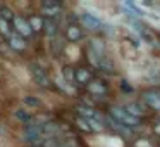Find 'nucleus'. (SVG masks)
<instances>
[{"label":"nucleus","mask_w":160,"mask_h":147,"mask_svg":"<svg viewBox=\"0 0 160 147\" xmlns=\"http://www.w3.org/2000/svg\"><path fill=\"white\" fill-rule=\"evenodd\" d=\"M86 52H88L90 61H91V63H93L97 68H100L102 71H105V73H110V74L115 73V66L107 59L105 45H103L102 42H98V40H91V42L88 43Z\"/></svg>","instance_id":"f257e3e1"},{"label":"nucleus","mask_w":160,"mask_h":147,"mask_svg":"<svg viewBox=\"0 0 160 147\" xmlns=\"http://www.w3.org/2000/svg\"><path fill=\"white\" fill-rule=\"evenodd\" d=\"M108 116H110L114 121H117L119 125H122L124 128H128V130H131V132H134V130H138L139 126L143 125V119H138V118H134L132 114H129L128 111H126L124 107H122L121 104H114V106H110L108 107V112H107Z\"/></svg>","instance_id":"f03ea898"},{"label":"nucleus","mask_w":160,"mask_h":147,"mask_svg":"<svg viewBox=\"0 0 160 147\" xmlns=\"http://www.w3.org/2000/svg\"><path fill=\"white\" fill-rule=\"evenodd\" d=\"M22 139L28 145H40L45 142V137L42 132V123L33 119L31 123L22 126Z\"/></svg>","instance_id":"7ed1b4c3"},{"label":"nucleus","mask_w":160,"mask_h":147,"mask_svg":"<svg viewBox=\"0 0 160 147\" xmlns=\"http://www.w3.org/2000/svg\"><path fill=\"white\" fill-rule=\"evenodd\" d=\"M139 101L148 107V111H160V87H150L141 90V99Z\"/></svg>","instance_id":"20e7f679"},{"label":"nucleus","mask_w":160,"mask_h":147,"mask_svg":"<svg viewBox=\"0 0 160 147\" xmlns=\"http://www.w3.org/2000/svg\"><path fill=\"white\" fill-rule=\"evenodd\" d=\"M29 73H31L35 83H38L40 87H43V88L52 87V80H50V76H48V71H47L45 66H42L40 63L31 61V63H29Z\"/></svg>","instance_id":"39448f33"},{"label":"nucleus","mask_w":160,"mask_h":147,"mask_svg":"<svg viewBox=\"0 0 160 147\" xmlns=\"http://www.w3.org/2000/svg\"><path fill=\"white\" fill-rule=\"evenodd\" d=\"M84 90H86V94L90 95V97L97 99V101H102V99H105L108 95L110 88H108V85H107L105 80H102V78H95V80H91L90 83L84 87Z\"/></svg>","instance_id":"423d86ee"},{"label":"nucleus","mask_w":160,"mask_h":147,"mask_svg":"<svg viewBox=\"0 0 160 147\" xmlns=\"http://www.w3.org/2000/svg\"><path fill=\"white\" fill-rule=\"evenodd\" d=\"M40 9H42V16L45 19H57L60 18V12L64 11V4L57 2V0H43V2H40Z\"/></svg>","instance_id":"0eeeda50"},{"label":"nucleus","mask_w":160,"mask_h":147,"mask_svg":"<svg viewBox=\"0 0 160 147\" xmlns=\"http://www.w3.org/2000/svg\"><path fill=\"white\" fill-rule=\"evenodd\" d=\"M95 71L90 66H78L74 68V83L76 87H86L91 80H95Z\"/></svg>","instance_id":"6e6552de"},{"label":"nucleus","mask_w":160,"mask_h":147,"mask_svg":"<svg viewBox=\"0 0 160 147\" xmlns=\"http://www.w3.org/2000/svg\"><path fill=\"white\" fill-rule=\"evenodd\" d=\"M11 26H12V30H14L16 35L22 36L24 40L33 38V36H35V35H33V31H31V28H29V24H28V21H26L24 16L16 14V16H14V19H12V23H11Z\"/></svg>","instance_id":"1a4fd4ad"},{"label":"nucleus","mask_w":160,"mask_h":147,"mask_svg":"<svg viewBox=\"0 0 160 147\" xmlns=\"http://www.w3.org/2000/svg\"><path fill=\"white\" fill-rule=\"evenodd\" d=\"M122 107H124L129 114H132L138 119H143V118H146V116L150 114L148 107H146L141 101H129V102H126V104H122Z\"/></svg>","instance_id":"9d476101"},{"label":"nucleus","mask_w":160,"mask_h":147,"mask_svg":"<svg viewBox=\"0 0 160 147\" xmlns=\"http://www.w3.org/2000/svg\"><path fill=\"white\" fill-rule=\"evenodd\" d=\"M79 21H81V24H83L86 30H90V31H100V30L103 28L102 19H98L97 16L91 14V12H81Z\"/></svg>","instance_id":"9b49d317"},{"label":"nucleus","mask_w":160,"mask_h":147,"mask_svg":"<svg viewBox=\"0 0 160 147\" xmlns=\"http://www.w3.org/2000/svg\"><path fill=\"white\" fill-rule=\"evenodd\" d=\"M84 33H83V28H81L78 23H69L67 28L64 30V40L66 42H71V43H76L79 40H83Z\"/></svg>","instance_id":"f8f14e48"},{"label":"nucleus","mask_w":160,"mask_h":147,"mask_svg":"<svg viewBox=\"0 0 160 147\" xmlns=\"http://www.w3.org/2000/svg\"><path fill=\"white\" fill-rule=\"evenodd\" d=\"M43 144H45L47 147H79L72 137H66V135L50 137V139H47Z\"/></svg>","instance_id":"ddd939ff"},{"label":"nucleus","mask_w":160,"mask_h":147,"mask_svg":"<svg viewBox=\"0 0 160 147\" xmlns=\"http://www.w3.org/2000/svg\"><path fill=\"white\" fill-rule=\"evenodd\" d=\"M26 21H28L29 28H31V31H33V35H36V33H43L45 18H43L40 12H33V14H29L28 18H26Z\"/></svg>","instance_id":"4468645a"},{"label":"nucleus","mask_w":160,"mask_h":147,"mask_svg":"<svg viewBox=\"0 0 160 147\" xmlns=\"http://www.w3.org/2000/svg\"><path fill=\"white\" fill-rule=\"evenodd\" d=\"M7 43H9V47H11L12 50H16V52H19V54L26 52V49H28V42H26L22 36L16 35V33H12V35L7 38Z\"/></svg>","instance_id":"2eb2a0df"},{"label":"nucleus","mask_w":160,"mask_h":147,"mask_svg":"<svg viewBox=\"0 0 160 147\" xmlns=\"http://www.w3.org/2000/svg\"><path fill=\"white\" fill-rule=\"evenodd\" d=\"M50 49H52V54L55 57H59L60 54L64 52V49H66V40H64V36L60 35H55L52 38V42H50Z\"/></svg>","instance_id":"dca6fc26"},{"label":"nucleus","mask_w":160,"mask_h":147,"mask_svg":"<svg viewBox=\"0 0 160 147\" xmlns=\"http://www.w3.org/2000/svg\"><path fill=\"white\" fill-rule=\"evenodd\" d=\"M122 9L126 11V16H129V19H136V18H141L143 16V12L138 9V5L129 2V0L122 2Z\"/></svg>","instance_id":"f3484780"},{"label":"nucleus","mask_w":160,"mask_h":147,"mask_svg":"<svg viewBox=\"0 0 160 147\" xmlns=\"http://www.w3.org/2000/svg\"><path fill=\"white\" fill-rule=\"evenodd\" d=\"M43 33L48 35L50 38H53L55 35H59V23L57 19H45V24H43Z\"/></svg>","instance_id":"a211bd4d"},{"label":"nucleus","mask_w":160,"mask_h":147,"mask_svg":"<svg viewBox=\"0 0 160 147\" xmlns=\"http://www.w3.org/2000/svg\"><path fill=\"white\" fill-rule=\"evenodd\" d=\"M14 118L18 119L19 123H22V125H28V123H31L33 119V114H31V111H28V109H22V107H19V109H16L14 111Z\"/></svg>","instance_id":"6ab92c4d"},{"label":"nucleus","mask_w":160,"mask_h":147,"mask_svg":"<svg viewBox=\"0 0 160 147\" xmlns=\"http://www.w3.org/2000/svg\"><path fill=\"white\" fill-rule=\"evenodd\" d=\"M74 126H76L79 132H84V133H93V132H95V130L91 128L90 123L84 121L83 118H79V116H76V118H74Z\"/></svg>","instance_id":"aec40b11"},{"label":"nucleus","mask_w":160,"mask_h":147,"mask_svg":"<svg viewBox=\"0 0 160 147\" xmlns=\"http://www.w3.org/2000/svg\"><path fill=\"white\" fill-rule=\"evenodd\" d=\"M22 102H24V106H28L29 109H38V107H42V101H40L38 97H35V95H24L22 97Z\"/></svg>","instance_id":"412c9836"},{"label":"nucleus","mask_w":160,"mask_h":147,"mask_svg":"<svg viewBox=\"0 0 160 147\" xmlns=\"http://www.w3.org/2000/svg\"><path fill=\"white\" fill-rule=\"evenodd\" d=\"M62 76H64V81H66L67 85H71V87H76V83H74V68H72V66H64Z\"/></svg>","instance_id":"4be33fe9"},{"label":"nucleus","mask_w":160,"mask_h":147,"mask_svg":"<svg viewBox=\"0 0 160 147\" xmlns=\"http://www.w3.org/2000/svg\"><path fill=\"white\" fill-rule=\"evenodd\" d=\"M14 16H16V12L12 11V9H9L7 5L0 4V19H4V21H7V23H12Z\"/></svg>","instance_id":"5701e85b"},{"label":"nucleus","mask_w":160,"mask_h":147,"mask_svg":"<svg viewBox=\"0 0 160 147\" xmlns=\"http://www.w3.org/2000/svg\"><path fill=\"white\" fill-rule=\"evenodd\" d=\"M132 147H155V144L148 137H139V139H136L132 142Z\"/></svg>","instance_id":"b1692460"},{"label":"nucleus","mask_w":160,"mask_h":147,"mask_svg":"<svg viewBox=\"0 0 160 147\" xmlns=\"http://www.w3.org/2000/svg\"><path fill=\"white\" fill-rule=\"evenodd\" d=\"M0 35L5 36V38H9V36L12 35V26H11V23L4 21V19H0Z\"/></svg>","instance_id":"393cba45"},{"label":"nucleus","mask_w":160,"mask_h":147,"mask_svg":"<svg viewBox=\"0 0 160 147\" xmlns=\"http://www.w3.org/2000/svg\"><path fill=\"white\" fill-rule=\"evenodd\" d=\"M121 88H122L124 94H132V92H134V88H132L131 85H129V81H126V80L121 81Z\"/></svg>","instance_id":"a878e982"},{"label":"nucleus","mask_w":160,"mask_h":147,"mask_svg":"<svg viewBox=\"0 0 160 147\" xmlns=\"http://www.w3.org/2000/svg\"><path fill=\"white\" fill-rule=\"evenodd\" d=\"M153 133H155L157 139H160V119H157V121L153 123Z\"/></svg>","instance_id":"bb28decb"},{"label":"nucleus","mask_w":160,"mask_h":147,"mask_svg":"<svg viewBox=\"0 0 160 147\" xmlns=\"http://www.w3.org/2000/svg\"><path fill=\"white\" fill-rule=\"evenodd\" d=\"M2 81H4V73H2V69H0V85H2Z\"/></svg>","instance_id":"cd10ccee"},{"label":"nucleus","mask_w":160,"mask_h":147,"mask_svg":"<svg viewBox=\"0 0 160 147\" xmlns=\"http://www.w3.org/2000/svg\"><path fill=\"white\" fill-rule=\"evenodd\" d=\"M28 147H47L45 144H40V145H28Z\"/></svg>","instance_id":"c85d7f7f"},{"label":"nucleus","mask_w":160,"mask_h":147,"mask_svg":"<svg viewBox=\"0 0 160 147\" xmlns=\"http://www.w3.org/2000/svg\"><path fill=\"white\" fill-rule=\"evenodd\" d=\"M157 147H160V144H158V145H157Z\"/></svg>","instance_id":"c756f323"}]
</instances>
